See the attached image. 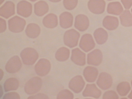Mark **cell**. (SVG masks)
Returning a JSON list of instances; mask_svg holds the SVG:
<instances>
[{
    "label": "cell",
    "instance_id": "cell-1",
    "mask_svg": "<svg viewBox=\"0 0 132 99\" xmlns=\"http://www.w3.org/2000/svg\"><path fill=\"white\" fill-rule=\"evenodd\" d=\"M23 63L27 66L34 65L38 59L39 55L36 49L27 47L23 49L20 54Z\"/></svg>",
    "mask_w": 132,
    "mask_h": 99
},
{
    "label": "cell",
    "instance_id": "cell-2",
    "mask_svg": "<svg viewBox=\"0 0 132 99\" xmlns=\"http://www.w3.org/2000/svg\"><path fill=\"white\" fill-rule=\"evenodd\" d=\"M42 80L38 77H34L27 81L24 86V91L28 95L37 94L41 90Z\"/></svg>",
    "mask_w": 132,
    "mask_h": 99
},
{
    "label": "cell",
    "instance_id": "cell-3",
    "mask_svg": "<svg viewBox=\"0 0 132 99\" xmlns=\"http://www.w3.org/2000/svg\"><path fill=\"white\" fill-rule=\"evenodd\" d=\"M80 36V33L73 29L66 31L63 35L64 44L70 48L75 47L78 45Z\"/></svg>",
    "mask_w": 132,
    "mask_h": 99
},
{
    "label": "cell",
    "instance_id": "cell-4",
    "mask_svg": "<svg viewBox=\"0 0 132 99\" xmlns=\"http://www.w3.org/2000/svg\"><path fill=\"white\" fill-rule=\"evenodd\" d=\"M8 24L10 31L14 33H19L24 30L26 21L24 19L16 16L8 20Z\"/></svg>",
    "mask_w": 132,
    "mask_h": 99
},
{
    "label": "cell",
    "instance_id": "cell-5",
    "mask_svg": "<svg viewBox=\"0 0 132 99\" xmlns=\"http://www.w3.org/2000/svg\"><path fill=\"white\" fill-rule=\"evenodd\" d=\"M35 71L36 74L40 77L47 75L51 69L50 62L46 58H41L35 66Z\"/></svg>",
    "mask_w": 132,
    "mask_h": 99
},
{
    "label": "cell",
    "instance_id": "cell-6",
    "mask_svg": "<svg viewBox=\"0 0 132 99\" xmlns=\"http://www.w3.org/2000/svg\"><path fill=\"white\" fill-rule=\"evenodd\" d=\"M22 67V63L18 56H15L10 59L5 65L6 71L10 74H14L20 71Z\"/></svg>",
    "mask_w": 132,
    "mask_h": 99
},
{
    "label": "cell",
    "instance_id": "cell-7",
    "mask_svg": "<svg viewBox=\"0 0 132 99\" xmlns=\"http://www.w3.org/2000/svg\"><path fill=\"white\" fill-rule=\"evenodd\" d=\"M79 47L86 52H89L95 47V43L93 36L90 34H85L79 42Z\"/></svg>",
    "mask_w": 132,
    "mask_h": 99
},
{
    "label": "cell",
    "instance_id": "cell-8",
    "mask_svg": "<svg viewBox=\"0 0 132 99\" xmlns=\"http://www.w3.org/2000/svg\"><path fill=\"white\" fill-rule=\"evenodd\" d=\"M113 78L108 73H101L96 81L97 85L102 90H108L113 85Z\"/></svg>",
    "mask_w": 132,
    "mask_h": 99
},
{
    "label": "cell",
    "instance_id": "cell-9",
    "mask_svg": "<svg viewBox=\"0 0 132 99\" xmlns=\"http://www.w3.org/2000/svg\"><path fill=\"white\" fill-rule=\"evenodd\" d=\"M106 3L104 0H89L88 7L90 12L96 14H100L104 12Z\"/></svg>",
    "mask_w": 132,
    "mask_h": 99
},
{
    "label": "cell",
    "instance_id": "cell-10",
    "mask_svg": "<svg viewBox=\"0 0 132 99\" xmlns=\"http://www.w3.org/2000/svg\"><path fill=\"white\" fill-rule=\"evenodd\" d=\"M16 11L18 14L23 17H29L32 12V4L27 1H21L17 4Z\"/></svg>",
    "mask_w": 132,
    "mask_h": 99
},
{
    "label": "cell",
    "instance_id": "cell-11",
    "mask_svg": "<svg viewBox=\"0 0 132 99\" xmlns=\"http://www.w3.org/2000/svg\"><path fill=\"white\" fill-rule=\"evenodd\" d=\"M85 86V82L81 75H77L70 80L68 87L76 94L82 92Z\"/></svg>",
    "mask_w": 132,
    "mask_h": 99
},
{
    "label": "cell",
    "instance_id": "cell-12",
    "mask_svg": "<svg viewBox=\"0 0 132 99\" xmlns=\"http://www.w3.org/2000/svg\"><path fill=\"white\" fill-rule=\"evenodd\" d=\"M103 58L102 51L99 49H95L87 55V64L93 66H99L102 63Z\"/></svg>",
    "mask_w": 132,
    "mask_h": 99
},
{
    "label": "cell",
    "instance_id": "cell-13",
    "mask_svg": "<svg viewBox=\"0 0 132 99\" xmlns=\"http://www.w3.org/2000/svg\"><path fill=\"white\" fill-rule=\"evenodd\" d=\"M89 26V20L87 16L80 14L76 17L74 27L77 30L81 32H84L88 29Z\"/></svg>",
    "mask_w": 132,
    "mask_h": 99
},
{
    "label": "cell",
    "instance_id": "cell-14",
    "mask_svg": "<svg viewBox=\"0 0 132 99\" xmlns=\"http://www.w3.org/2000/svg\"><path fill=\"white\" fill-rule=\"evenodd\" d=\"M71 60L78 66H84L86 63V54L78 48L73 49L72 50Z\"/></svg>",
    "mask_w": 132,
    "mask_h": 99
},
{
    "label": "cell",
    "instance_id": "cell-15",
    "mask_svg": "<svg viewBox=\"0 0 132 99\" xmlns=\"http://www.w3.org/2000/svg\"><path fill=\"white\" fill-rule=\"evenodd\" d=\"M82 95L85 97H93L95 99H98L102 95V91L98 88L96 85L94 84H87Z\"/></svg>",
    "mask_w": 132,
    "mask_h": 99
},
{
    "label": "cell",
    "instance_id": "cell-16",
    "mask_svg": "<svg viewBox=\"0 0 132 99\" xmlns=\"http://www.w3.org/2000/svg\"><path fill=\"white\" fill-rule=\"evenodd\" d=\"M15 13L14 3L7 1L0 8V16L4 18L8 19Z\"/></svg>",
    "mask_w": 132,
    "mask_h": 99
},
{
    "label": "cell",
    "instance_id": "cell-17",
    "mask_svg": "<svg viewBox=\"0 0 132 99\" xmlns=\"http://www.w3.org/2000/svg\"><path fill=\"white\" fill-rule=\"evenodd\" d=\"M83 75L87 82L93 83L98 78V69L93 66H87L83 70Z\"/></svg>",
    "mask_w": 132,
    "mask_h": 99
},
{
    "label": "cell",
    "instance_id": "cell-18",
    "mask_svg": "<svg viewBox=\"0 0 132 99\" xmlns=\"http://www.w3.org/2000/svg\"><path fill=\"white\" fill-rule=\"evenodd\" d=\"M119 21L118 19L116 17L107 16L104 17L102 22L103 27L108 31L115 30L119 26Z\"/></svg>",
    "mask_w": 132,
    "mask_h": 99
},
{
    "label": "cell",
    "instance_id": "cell-19",
    "mask_svg": "<svg viewBox=\"0 0 132 99\" xmlns=\"http://www.w3.org/2000/svg\"><path fill=\"white\" fill-rule=\"evenodd\" d=\"M60 25L62 28L68 29L73 26V17L71 13L68 12L62 13L59 17Z\"/></svg>",
    "mask_w": 132,
    "mask_h": 99
},
{
    "label": "cell",
    "instance_id": "cell-20",
    "mask_svg": "<svg viewBox=\"0 0 132 99\" xmlns=\"http://www.w3.org/2000/svg\"><path fill=\"white\" fill-rule=\"evenodd\" d=\"M42 24L46 28L49 29L55 28L58 25L57 17L54 13H49L44 17Z\"/></svg>",
    "mask_w": 132,
    "mask_h": 99
},
{
    "label": "cell",
    "instance_id": "cell-21",
    "mask_svg": "<svg viewBox=\"0 0 132 99\" xmlns=\"http://www.w3.org/2000/svg\"><path fill=\"white\" fill-rule=\"evenodd\" d=\"M40 33L41 28L38 24L35 23L29 24L26 29V34L30 38H36L39 36Z\"/></svg>",
    "mask_w": 132,
    "mask_h": 99
},
{
    "label": "cell",
    "instance_id": "cell-22",
    "mask_svg": "<svg viewBox=\"0 0 132 99\" xmlns=\"http://www.w3.org/2000/svg\"><path fill=\"white\" fill-rule=\"evenodd\" d=\"M93 35L96 42L98 45H103L107 42L108 39V33L102 28L97 29L94 31Z\"/></svg>",
    "mask_w": 132,
    "mask_h": 99
},
{
    "label": "cell",
    "instance_id": "cell-23",
    "mask_svg": "<svg viewBox=\"0 0 132 99\" xmlns=\"http://www.w3.org/2000/svg\"><path fill=\"white\" fill-rule=\"evenodd\" d=\"M49 6L46 2L40 1L34 4V13L36 16L42 17L48 13Z\"/></svg>",
    "mask_w": 132,
    "mask_h": 99
},
{
    "label": "cell",
    "instance_id": "cell-24",
    "mask_svg": "<svg viewBox=\"0 0 132 99\" xmlns=\"http://www.w3.org/2000/svg\"><path fill=\"white\" fill-rule=\"evenodd\" d=\"M108 13L114 15H120L123 11V8L120 2H111L107 6Z\"/></svg>",
    "mask_w": 132,
    "mask_h": 99
},
{
    "label": "cell",
    "instance_id": "cell-25",
    "mask_svg": "<svg viewBox=\"0 0 132 99\" xmlns=\"http://www.w3.org/2000/svg\"><path fill=\"white\" fill-rule=\"evenodd\" d=\"M70 56V50L65 47H62L58 49L56 52L55 57L57 61L63 62L68 60Z\"/></svg>",
    "mask_w": 132,
    "mask_h": 99
},
{
    "label": "cell",
    "instance_id": "cell-26",
    "mask_svg": "<svg viewBox=\"0 0 132 99\" xmlns=\"http://www.w3.org/2000/svg\"><path fill=\"white\" fill-rule=\"evenodd\" d=\"M19 81L15 78H10L6 80L4 84V91L7 92L17 90L19 87Z\"/></svg>",
    "mask_w": 132,
    "mask_h": 99
},
{
    "label": "cell",
    "instance_id": "cell-27",
    "mask_svg": "<svg viewBox=\"0 0 132 99\" xmlns=\"http://www.w3.org/2000/svg\"><path fill=\"white\" fill-rule=\"evenodd\" d=\"M120 24L124 27L132 26V13L129 10L123 11L120 16Z\"/></svg>",
    "mask_w": 132,
    "mask_h": 99
},
{
    "label": "cell",
    "instance_id": "cell-28",
    "mask_svg": "<svg viewBox=\"0 0 132 99\" xmlns=\"http://www.w3.org/2000/svg\"><path fill=\"white\" fill-rule=\"evenodd\" d=\"M130 90V85L127 81L120 82L117 86V91L121 96H126Z\"/></svg>",
    "mask_w": 132,
    "mask_h": 99
},
{
    "label": "cell",
    "instance_id": "cell-29",
    "mask_svg": "<svg viewBox=\"0 0 132 99\" xmlns=\"http://www.w3.org/2000/svg\"><path fill=\"white\" fill-rule=\"evenodd\" d=\"M74 95L73 93L68 89H64L60 91L57 95V99H73Z\"/></svg>",
    "mask_w": 132,
    "mask_h": 99
},
{
    "label": "cell",
    "instance_id": "cell-30",
    "mask_svg": "<svg viewBox=\"0 0 132 99\" xmlns=\"http://www.w3.org/2000/svg\"><path fill=\"white\" fill-rule=\"evenodd\" d=\"M78 0H63V6L66 9L71 11L76 7L78 4Z\"/></svg>",
    "mask_w": 132,
    "mask_h": 99
},
{
    "label": "cell",
    "instance_id": "cell-31",
    "mask_svg": "<svg viewBox=\"0 0 132 99\" xmlns=\"http://www.w3.org/2000/svg\"><path fill=\"white\" fill-rule=\"evenodd\" d=\"M102 98L104 99H118L119 97L118 94L115 91L110 90L104 93V94H103Z\"/></svg>",
    "mask_w": 132,
    "mask_h": 99
},
{
    "label": "cell",
    "instance_id": "cell-32",
    "mask_svg": "<svg viewBox=\"0 0 132 99\" xmlns=\"http://www.w3.org/2000/svg\"><path fill=\"white\" fill-rule=\"evenodd\" d=\"M3 99H20V97L19 94L15 92L8 93L5 94L4 96Z\"/></svg>",
    "mask_w": 132,
    "mask_h": 99
},
{
    "label": "cell",
    "instance_id": "cell-33",
    "mask_svg": "<svg viewBox=\"0 0 132 99\" xmlns=\"http://www.w3.org/2000/svg\"><path fill=\"white\" fill-rule=\"evenodd\" d=\"M28 99H49V97L45 94L38 93L28 97Z\"/></svg>",
    "mask_w": 132,
    "mask_h": 99
},
{
    "label": "cell",
    "instance_id": "cell-34",
    "mask_svg": "<svg viewBox=\"0 0 132 99\" xmlns=\"http://www.w3.org/2000/svg\"><path fill=\"white\" fill-rule=\"evenodd\" d=\"M7 29L6 21L3 18H0V33H3Z\"/></svg>",
    "mask_w": 132,
    "mask_h": 99
},
{
    "label": "cell",
    "instance_id": "cell-35",
    "mask_svg": "<svg viewBox=\"0 0 132 99\" xmlns=\"http://www.w3.org/2000/svg\"><path fill=\"white\" fill-rule=\"evenodd\" d=\"M121 2L126 10L129 9L132 6V0H121Z\"/></svg>",
    "mask_w": 132,
    "mask_h": 99
},
{
    "label": "cell",
    "instance_id": "cell-36",
    "mask_svg": "<svg viewBox=\"0 0 132 99\" xmlns=\"http://www.w3.org/2000/svg\"><path fill=\"white\" fill-rule=\"evenodd\" d=\"M4 76V71L1 69V80H2Z\"/></svg>",
    "mask_w": 132,
    "mask_h": 99
},
{
    "label": "cell",
    "instance_id": "cell-37",
    "mask_svg": "<svg viewBox=\"0 0 132 99\" xmlns=\"http://www.w3.org/2000/svg\"><path fill=\"white\" fill-rule=\"evenodd\" d=\"M49 1L53 3H57L59 2H61V0H49Z\"/></svg>",
    "mask_w": 132,
    "mask_h": 99
},
{
    "label": "cell",
    "instance_id": "cell-38",
    "mask_svg": "<svg viewBox=\"0 0 132 99\" xmlns=\"http://www.w3.org/2000/svg\"><path fill=\"white\" fill-rule=\"evenodd\" d=\"M3 89H2V85H1V98H2V95H3Z\"/></svg>",
    "mask_w": 132,
    "mask_h": 99
},
{
    "label": "cell",
    "instance_id": "cell-39",
    "mask_svg": "<svg viewBox=\"0 0 132 99\" xmlns=\"http://www.w3.org/2000/svg\"><path fill=\"white\" fill-rule=\"evenodd\" d=\"M128 98L129 99H132V90L131 91V92L129 93V94L128 95Z\"/></svg>",
    "mask_w": 132,
    "mask_h": 99
},
{
    "label": "cell",
    "instance_id": "cell-40",
    "mask_svg": "<svg viewBox=\"0 0 132 99\" xmlns=\"http://www.w3.org/2000/svg\"><path fill=\"white\" fill-rule=\"evenodd\" d=\"M4 0H0V4H1V5L4 2Z\"/></svg>",
    "mask_w": 132,
    "mask_h": 99
},
{
    "label": "cell",
    "instance_id": "cell-41",
    "mask_svg": "<svg viewBox=\"0 0 132 99\" xmlns=\"http://www.w3.org/2000/svg\"><path fill=\"white\" fill-rule=\"evenodd\" d=\"M29 1H30L32 2H35L36 1H37V0H29Z\"/></svg>",
    "mask_w": 132,
    "mask_h": 99
},
{
    "label": "cell",
    "instance_id": "cell-42",
    "mask_svg": "<svg viewBox=\"0 0 132 99\" xmlns=\"http://www.w3.org/2000/svg\"><path fill=\"white\" fill-rule=\"evenodd\" d=\"M131 86H132V81H131Z\"/></svg>",
    "mask_w": 132,
    "mask_h": 99
},
{
    "label": "cell",
    "instance_id": "cell-43",
    "mask_svg": "<svg viewBox=\"0 0 132 99\" xmlns=\"http://www.w3.org/2000/svg\"><path fill=\"white\" fill-rule=\"evenodd\" d=\"M108 1H115V0H107Z\"/></svg>",
    "mask_w": 132,
    "mask_h": 99
},
{
    "label": "cell",
    "instance_id": "cell-44",
    "mask_svg": "<svg viewBox=\"0 0 132 99\" xmlns=\"http://www.w3.org/2000/svg\"><path fill=\"white\" fill-rule=\"evenodd\" d=\"M131 13H132V9H131Z\"/></svg>",
    "mask_w": 132,
    "mask_h": 99
}]
</instances>
